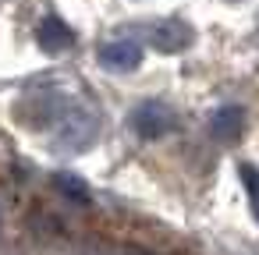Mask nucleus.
I'll return each instance as SVG.
<instances>
[{
	"label": "nucleus",
	"instance_id": "f257e3e1",
	"mask_svg": "<svg viewBox=\"0 0 259 255\" xmlns=\"http://www.w3.org/2000/svg\"><path fill=\"white\" fill-rule=\"evenodd\" d=\"M96 138H100V117H96V110H89L85 103H64L61 114L54 117V138H50L54 149L75 156V152L93 149Z\"/></svg>",
	"mask_w": 259,
	"mask_h": 255
},
{
	"label": "nucleus",
	"instance_id": "f03ea898",
	"mask_svg": "<svg viewBox=\"0 0 259 255\" xmlns=\"http://www.w3.org/2000/svg\"><path fill=\"white\" fill-rule=\"evenodd\" d=\"M174 124H178V121H174V110H170L167 103H160V99H146V103H139V107L132 110V131H135L139 138H146V142L170 135Z\"/></svg>",
	"mask_w": 259,
	"mask_h": 255
},
{
	"label": "nucleus",
	"instance_id": "7ed1b4c3",
	"mask_svg": "<svg viewBox=\"0 0 259 255\" xmlns=\"http://www.w3.org/2000/svg\"><path fill=\"white\" fill-rule=\"evenodd\" d=\"M61 107H64V99L57 89H29L18 103V117L25 128H43L61 114Z\"/></svg>",
	"mask_w": 259,
	"mask_h": 255
},
{
	"label": "nucleus",
	"instance_id": "20e7f679",
	"mask_svg": "<svg viewBox=\"0 0 259 255\" xmlns=\"http://www.w3.org/2000/svg\"><path fill=\"white\" fill-rule=\"evenodd\" d=\"M100 64L107 71H135L142 64V46L135 39H114V43H103L100 46Z\"/></svg>",
	"mask_w": 259,
	"mask_h": 255
},
{
	"label": "nucleus",
	"instance_id": "39448f33",
	"mask_svg": "<svg viewBox=\"0 0 259 255\" xmlns=\"http://www.w3.org/2000/svg\"><path fill=\"white\" fill-rule=\"evenodd\" d=\"M153 46L156 50H163V54H181V50H188L192 46V39H195V32L185 25V22H174V18H167V22H160L156 29H153Z\"/></svg>",
	"mask_w": 259,
	"mask_h": 255
},
{
	"label": "nucleus",
	"instance_id": "423d86ee",
	"mask_svg": "<svg viewBox=\"0 0 259 255\" xmlns=\"http://www.w3.org/2000/svg\"><path fill=\"white\" fill-rule=\"evenodd\" d=\"M36 43H39L47 54H61V50H71L75 32H71L57 15H47V18L39 22V29H36Z\"/></svg>",
	"mask_w": 259,
	"mask_h": 255
},
{
	"label": "nucleus",
	"instance_id": "0eeeda50",
	"mask_svg": "<svg viewBox=\"0 0 259 255\" xmlns=\"http://www.w3.org/2000/svg\"><path fill=\"white\" fill-rule=\"evenodd\" d=\"M209 131H213V138H220V142L241 138V131H245V110H241L238 103L220 107V110L209 117Z\"/></svg>",
	"mask_w": 259,
	"mask_h": 255
},
{
	"label": "nucleus",
	"instance_id": "6e6552de",
	"mask_svg": "<svg viewBox=\"0 0 259 255\" xmlns=\"http://www.w3.org/2000/svg\"><path fill=\"white\" fill-rule=\"evenodd\" d=\"M54 184H57V191H64V195H68L71 202H78V206L93 202V191H89V184H85V181H78L75 174H64V170H61V174L54 177Z\"/></svg>",
	"mask_w": 259,
	"mask_h": 255
},
{
	"label": "nucleus",
	"instance_id": "1a4fd4ad",
	"mask_svg": "<svg viewBox=\"0 0 259 255\" xmlns=\"http://www.w3.org/2000/svg\"><path fill=\"white\" fill-rule=\"evenodd\" d=\"M241 181H245V188H248V195H252V213H255V220H259V170L248 167V163H241Z\"/></svg>",
	"mask_w": 259,
	"mask_h": 255
},
{
	"label": "nucleus",
	"instance_id": "9d476101",
	"mask_svg": "<svg viewBox=\"0 0 259 255\" xmlns=\"http://www.w3.org/2000/svg\"><path fill=\"white\" fill-rule=\"evenodd\" d=\"M0 230H4V202H0Z\"/></svg>",
	"mask_w": 259,
	"mask_h": 255
}]
</instances>
